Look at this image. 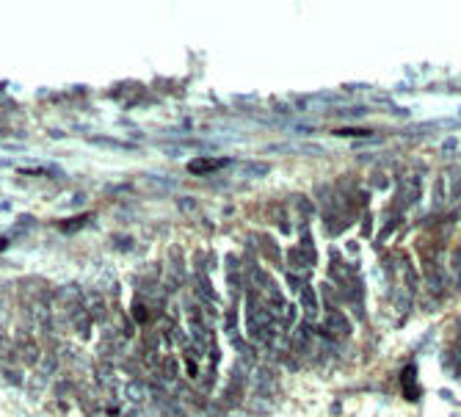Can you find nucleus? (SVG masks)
I'll use <instances>...</instances> for the list:
<instances>
[{
  "mask_svg": "<svg viewBox=\"0 0 461 417\" xmlns=\"http://www.w3.org/2000/svg\"><path fill=\"white\" fill-rule=\"evenodd\" d=\"M453 274H456V282L461 285V249L453 254Z\"/></svg>",
  "mask_w": 461,
  "mask_h": 417,
  "instance_id": "12",
  "label": "nucleus"
},
{
  "mask_svg": "<svg viewBox=\"0 0 461 417\" xmlns=\"http://www.w3.org/2000/svg\"><path fill=\"white\" fill-rule=\"evenodd\" d=\"M458 351H461V335H458Z\"/></svg>",
  "mask_w": 461,
  "mask_h": 417,
  "instance_id": "16",
  "label": "nucleus"
},
{
  "mask_svg": "<svg viewBox=\"0 0 461 417\" xmlns=\"http://www.w3.org/2000/svg\"><path fill=\"white\" fill-rule=\"evenodd\" d=\"M23 357H25L28 362H36V359H39V348H36L34 343H23Z\"/></svg>",
  "mask_w": 461,
  "mask_h": 417,
  "instance_id": "10",
  "label": "nucleus"
},
{
  "mask_svg": "<svg viewBox=\"0 0 461 417\" xmlns=\"http://www.w3.org/2000/svg\"><path fill=\"white\" fill-rule=\"evenodd\" d=\"M412 381H414V368L409 365V368L403 370V387H406V398H414V395H417V390H412Z\"/></svg>",
  "mask_w": 461,
  "mask_h": 417,
  "instance_id": "7",
  "label": "nucleus"
},
{
  "mask_svg": "<svg viewBox=\"0 0 461 417\" xmlns=\"http://www.w3.org/2000/svg\"><path fill=\"white\" fill-rule=\"evenodd\" d=\"M191 335L196 337V343H199V348H207V346H210V332L204 329V324H202V321H196V318H191Z\"/></svg>",
  "mask_w": 461,
  "mask_h": 417,
  "instance_id": "3",
  "label": "nucleus"
},
{
  "mask_svg": "<svg viewBox=\"0 0 461 417\" xmlns=\"http://www.w3.org/2000/svg\"><path fill=\"white\" fill-rule=\"evenodd\" d=\"M174 373H177V362H174V359H166V376L174 379Z\"/></svg>",
  "mask_w": 461,
  "mask_h": 417,
  "instance_id": "15",
  "label": "nucleus"
},
{
  "mask_svg": "<svg viewBox=\"0 0 461 417\" xmlns=\"http://www.w3.org/2000/svg\"><path fill=\"white\" fill-rule=\"evenodd\" d=\"M97 379H99V384H108V387H110V384H113V370H110L108 365H99V368H97Z\"/></svg>",
  "mask_w": 461,
  "mask_h": 417,
  "instance_id": "9",
  "label": "nucleus"
},
{
  "mask_svg": "<svg viewBox=\"0 0 461 417\" xmlns=\"http://www.w3.org/2000/svg\"><path fill=\"white\" fill-rule=\"evenodd\" d=\"M56 357H45V359H39V376H50L53 370H56Z\"/></svg>",
  "mask_w": 461,
  "mask_h": 417,
  "instance_id": "8",
  "label": "nucleus"
},
{
  "mask_svg": "<svg viewBox=\"0 0 461 417\" xmlns=\"http://www.w3.org/2000/svg\"><path fill=\"white\" fill-rule=\"evenodd\" d=\"M125 395H128L130 403H141L144 395H147V390H144L139 381H128V384H125Z\"/></svg>",
  "mask_w": 461,
  "mask_h": 417,
  "instance_id": "4",
  "label": "nucleus"
},
{
  "mask_svg": "<svg viewBox=\"0 0 461 417\" xmlns=\"http://www.w3.org/2000/svg\"><path fill=\"white\" fill-rule=\"evenodd\" d=\"M196 279H199V287H202V296H207V298H210V296H213V287H210V282H207V279H204L202 274H199Z\"/></svg>",
  "mask_w": 461,
  "mask_h": 417,
  "instance_id": "14",
  "label": "nucleus"
},
{
  "mask_svg": "<svg viewBox=\"0 0 461 417\" xmlns=\"http://www.w3.org/2000/svg\"><path fill=\"white\" fill-rule=\"evenodd\" d=\"M226 160H202V163H191V171L202 174V171H213V169H221Z\"/></svg>",
  "mask_w": 461,
  "mask_h": 417,
  "instance_id": "6",
  "label": "nucleus"
},
{
  "mask_svg": "<svg viewBox=\"0 0 461 417\" xmlns=\"http://www.w3.org/2000/svg\"><path fill=\"white\" fill-rule=\"evenodd\" d=\"M309 343H312V332H309L307 326H298V329H296V337H293V346H296L298 351H304V348H309Z\"/></svg>",
  "mask_w": 461,
  "mask_h": 417,
  "instance_id": "5",
  "label": "nucleus"
},
{
  "mask_svg": "<svg viewBox=\"0 0 461 417\" xmlns=\"http://www.w3.org/2000/svg\"><path fill=\"white\" fill-rule=\"evenodd\" d=\"M301 293V307H304V315L312 321V318H318V301H315V290L312 287H301L298 290Z\"/></svg>",
  "mask_w": 461,
  "mask_h": 417,
  "instance_id": "2",
  "label": "nucleus"
},
{
  "mask_svg": "<svg viewBox=\"0 0 461 417\" xmlns=\"http://www.w3.org/2000/svg\"><path fill=\"white\" fill-rule=\"evenodd\" d=\"M31 381H34V384H31V395H36V392L45 390V376H34Z\"/></svg>",
  "mask_w": 461,
  "mask_h": 417,
  "instance_id": "13",
  "label": "nucleus"
},
{
  "mask_svg": "<svg viewBox=\"0 0 461 417\" xmlns=\"http://www.w3.org/2000/svg\"><path fill=\"white\" fill-rule=\"evenodd\" d=\"M133 315H136V321H139V324H144V321L150 318V315H147V307H144L141 301H139V304L133 307Z\"/></svg>",
  "mask_w": 461,
  "mask_h": 417,
  "instance_id": "11",
  "label": "nucleus"
},
{
  "mask_svg": "<svg viewBox=\"0 0 461 417\" xmlns=\"http://www.w3.org/2000/svg\"><path fill=\"white\" fill-rule=\"evenodd\" d=\"M323 329H326L334 340L351 337V321H348V315H342V312H329L326 321H323Z\"/></svg>",
  "mask_w": 461,
  "mask_h": 417,
  "instance_id": "1",
  "label": "nucleus"
}]
</instances>
